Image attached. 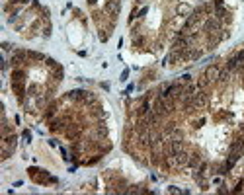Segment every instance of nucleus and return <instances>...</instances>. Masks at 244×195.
Wrapping results in <instances>:
<instances>
[{"label":"nucleus","instance_id":"nucleus-2","mask_svg":"<svg viewBox=\"0 0 244 195\" xmlns=\"http://www.w3.org/2000/svg\"><path fill=\"white\" fill-rule=\"evenodd\" d=\"M188 10H189L188 4H180V6H178V14H186Z\"/></svg>","mask_w":244,"mask_h":195},{"label":"nucleus","instance_id":"nucleus-1","mask_svg":"<svg viewBox=\"0 0 244 195\" xmlns=\"http://www.w3.org/2000/svg\"><path fill=\"white\" fill-rule=\"evenodd\" d=\"M219 72H221V68L215 65L207 66V70H205V74H203V78L207 80V82H213V80H219Z\"/></svg>","mask_w":244,"mask_h":195}]
</instances>
